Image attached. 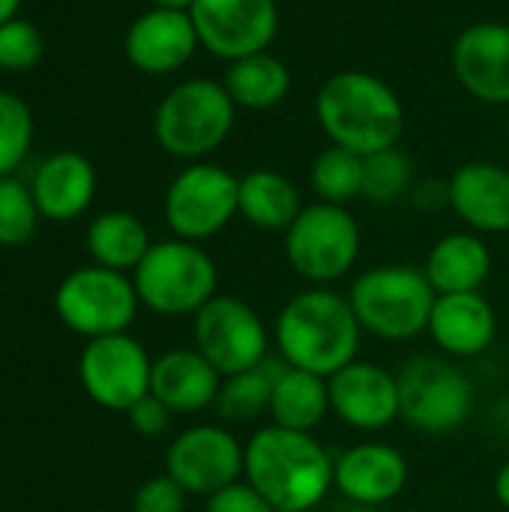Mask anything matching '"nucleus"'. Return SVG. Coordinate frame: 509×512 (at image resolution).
<instances>
[{"label": "nucleus", "instance_id": "9b49d317", "mask_svg": "<svg viewBox=\"0 0 509 512\" xmlns=\"http://www.w3.org/2000/svg\"><path fill=\"white\" fill-rule=\"evenodd\" d=\"M195 348L213 363V369L228 378L267 363L270 333L261 315L240 297L216 294L204 309L192 315Z\"/></svg>", "mask_w": 509, "mask_h": 512}, {"label": "nucleus", "instance_id": "f8f14e48", "mask_svg": "<svg viewBox=\"0 0 509 512\" xmlns=\"http://www.w3.org/2000/svg\"><path fill=\"white\" fill-rule=\"evenodd\" d=\"M246 447L225 426H192L180 432L165 453V474L195 498H210L219 489L243 480Z\"/></svg>", "mask_w": 509, "mask_h": 512}, {"label": "nucleus", "instance_id": "f257e3e1", "mask_svg": "<svg viewBox=\"0 0 509 512\" xmlns=\"http://www.w3.org/2000/svg\"><path fill=\"white\" fill-rule=\"evenodd\" d=\"M243 480L276 512H312L336 483V459L312 432L264 426L246 441Z\"/></svg>", "mask_w": 509, "mask_h": 512}, {"label": "nucleus", "instance_id": "412c9836", "mask_svg": "<svg viewBox=\"0 0 509 512\" xmlns=\"http://www.w3.org/2000/svg\"><path fill=\"white\" fill-rule=\"evenodd\" d=\"M222 375L198 348H174L153 360L150 393L174 414H198L216 405Z\"/></svg>", "mask_w": 509, "mask_h": 512}, {"label": "nucleus", "instance_id": "7c9ffc66", "mask_svg": "<svg viewBox=\"0 0 509 512\" xmlns=\"http://www.w3.org/2000/svg\"><path fill=\"white\" fill-rule=\"evenodd\" d=\"M33 141V111L15 93L0 90V177H9Z\"/></svg>", "mask_w": 509, "mask_h": 512}, {"label": "nucleus", "instance_id": "4468645a", "mask_svg": "<svg viewBox=\"0 0 509 512\" xmlns=\"http://www.w3.org/2000/svg\"><path fill=\"white\" fill-rule=\"evenodd\" d=\"M189 15L201 48L225 63L267 51L279 33L276 0H195Z\"/></svg>", "mask_w": 509, "mask_h": 512}, {"label": "nucleus", "instance_id": "f03ea898", "mask_svg": "<svg viewBox=\"0 0 509 512\" xmlns=\"http://www.w3.org/2000/svg\"><path fill=\"white\" fill-rule=\"evenodd\" d=\"M360 336L363 327L351 309V300L333 288H309L294 294L282 306L273 327L279 360L321 378H333L357 360Z\"/></svg>", "mask_w": 509, "mask_h": 512}, {"label": "nucleus", "instance_id": "473e14b6", "mask_svg": "<svg viewBox=\"0 0 509 512\" xmlns=\"http://www.w3.org/2000/svg\"><path fill=\"white\" fill-rule=\"evenodd\" d=\"M42 33L21 18L0 24V69L6 72H27L42 60Z\"/></svg>", "mask_w": 509, "mask_h": 512}, {"label": "nucleus", "instance_id": "58836bf2", "mask_svg": "<svg viewBox=\"0 0 509 512\" xmlns=\"http://www.w3.org/2000/svg\"><path fill=\"white\" fill-rule=\"evenodd\" d=\"M18 6H21V0H0V24L12 21L15 12H18Z\"/></svg>", "mask_w": 509, "mask_h": 512}, {"label": "nucleus", "instance_id": "b1692460", "mask_svg": "<svg viewBox=\"0 0 509 512\" xmlns=\"http://www.w3.org/2000/svg\"><path fill=\"white\" fill-rule=\"evenodd\" d=\"M330 384L321 375L294 369L288 363H273V399L270 417L273 426L291 432H312L330 414Z\"/></svg>", "mask_w": 509, "mask_h": 512}, {"label": "nucleus", "instance_id": "cd10ccee", "mask_svg": "<svg viewBox=\"0 0 509 512\" xmlns=\"http://www.w3.org/2000/svg\"><path fill=\"white\" fill-rule=\"evenodd\" d=\"M270 399H273V363H264L258 369L222 378L213 408L225 423L243 426L264 417L270 411Z\"/></svg>", "mask_w": 509, "mask_h": 512}, {"label": "nucleus", "instance_id": "393cba45", "mask_svg": "<svg viewBox=\"0 0 509 512\" xmlns=\"http://www.w3.org/2000/svg\"><path fill=\"white\" fill-rule=\"evenodd\" d=\"M225 90L231 93L237 108L246 111H270L291 93V69L282 57H276L270 48L246 54L240 60H231L222 78Z\"/></svg>", "mask_w": 509, "mask_h": 512}, {"label": "nucleus", "instance_id": "4be33fe9", "mask_svg": "<svg viewBox=\"0 0 509 512\" xmlns=\"http://www.w3.org/2000/svg\"><path fill=\"white\" fill-rule=\"evenodd\" d=\"M33 198L45 219L69 222L78 219L96 195V171L87 156L63 150L48 156L33 177Z\"/></svg>", "mask_w": 509, "mask_h": 512}, {"label": "nucleus", "instance_id": "c756f323", "mask_svg": "<svg viewBox=\"0 0 509 512\" xmlns=\"http://www.w3.org/2000/svg\"><path fill=\"white\" fill-rule=\"evenodd\" d=\"M414 186V162L405 150L387 147L363 156V198L372 204H396Z\"/></svg>", "mask_w": 509, "mask_h": 512}, {"label": "nucleus", "instance_id": "20e7f679", "mask_svg": "<svg viewBox=\"0 0 509 512\" xmlns=\"http://www.w3.org/2000/svg\"><path fill=\"white\" fill-rule=\"evenodd\" d=\"M237 120V105L222 81L189 78L171 87L153 114V135L159 147L186 162H204L219 150Z\"/></svg>", "mask_w": 509, "mask_h": 512}, {"label": "nucleus", "instance_id": "0eeeda50", "mask_svg": "<svg viewBox=\"0 0 509 512\" xmlns=\"http://www.w3.org/2000/svg\"><path fill=\"white\" fill-rule=\"evenodd\" d=\"M360 246V225L342 204H306L285 231L288 264L315 288H327L348 276L360 258Z\"/></svg>", "mask_w": 509, "mask_h": 512}, {"label": "nucleus", "instance_id": "6e6552de", "mask_svg": "<svg viewBox=\"0 0 509 512\" xmlns=\"http://www.w3.org/2000/svg\"><path fill=\"white\" fill-rule=\"evenodd\" d=\"M399 402L402 420L423 435H450L462 429L474 411L471 378L447 357L417 354L402 366Z\"/></svg>", "mask_w": 509, "mask_h": 512}, {"label": "nucleus", "instance_id": "7ed1b4c3", "mask_svg": "<svg viewBox=\"0 0 509 512\" xmlns=\"http://www.w3.org/2000/svg\"><path fill=\"white\" fill-rule=\"evenodd\" d=\"M315 120L330 144L369 156L399 144L405 105L384 78L366 69H339L315 93Z\"/></svg>", "mask_w": 509, "mask_h": 512}, {"label": "nucleus", "instance_id": "e433bc0d", "mask_svg": "<svg viewBox=\"0 0 509 512\" xmlns=\"http://www.w3.org/2000/svg\"><path fill=\"white\" fill-rule=\"evenodd\" d=\"M495 498L501 501V507L509 510V459L498 468V474H495Z\"/></svg>", "mask_w": 509, "mask_h": 512}, {"label": "nucleus", "instance_id": "c9c22d12", "mask_svg": "<svg viewBox=\"0 0 509 512\" xmlns=\"http://www.w3.org/2000/svg\"><path fill=\"white\" fill-rule=\"evenodd\" d=\"M171 414H174V411H171L165 402H159L153 393H147L144 399H138V402L126 411L129 426H132L138 435H144V438H159L162 432H168Z\"/></svg>", "mask_w": 509, "mask_h": 512}, {"label": "nucleus", "instance_id": "a878e982", "mask_svg": "<svg viewBox=\"0 0 509 512\" xmlns=\"http://www.w3.org/2000/svg\"><path fill=\"white\" fill-rule=\"evenodd\" d=\"M300 189L279 171L255 168L240 177V216L258 231H288L303 210Z\"/></svg>", "mask_w": 509, "mask_h": 512}, {"label": "nucleus", "instance_id": "a211bd4d", "mask_svg": "<svg viewBox=\"0 0 509 512\" xmlns=\"http://www.w3.org/2000/svg\"><path fill=\"white\" fill-rule=\"evenodd\" d=\"M411 468L408 459L381 441H366L357 447H348L336 459V483L342 498L360 507H381L396 501L408 486Z\"/></svg>", "mask_w": 509, "mask_h": 512}, {"label": "nucleus", "instance_id": "39448f33", "mask_svg": "<svg viewBox=\"0 0 509 512\" xmlns=\"http://www.w3.org/2000/svg\"><path fill=\"white\" fill-rule=\"evenodd\" d=\"M348 300L366 333L387 342H411L429 330L438 294L423 267L381 264L354 279Z\"/></svg>", "mask_w": 509, "mask_h": 512}, {"label": "nucleus", "instance_id": "9d476101", "mask_svg": "<svg viewBox=\"0 0 509 512\" xmlns=\"http://www.w3.org/2000/svg\"><path fill=\"white\" fill-rule=\"evenodd\" d=\"M240 216V177L213 162H189L165 192V222L180 240H210Z\"/></svg>", "mask_w": 509, "mask_h": 512}, {"label": "nucleus", "instance_id": "f3484780", "mask_svg": "<svg viewBox=\"0 0 509 512\" xmlns=\"http://www.w3.org/2000/svg\"><path fill=\"white\" fill-rule=\"evenodd\" d=\"M126 57L144 75H171L183 69L201 48L189 12L147 9L126 30Z\"/></svg>", "mask_w": 509, "mask_h": 512}, {"label": "nucleus", "instance_id": "6ab92c4d", "mask_svg": "<svg viewBox=\"0 0 509 512\" xmlns=\"http://www.w3.org/2000/svg\"><path fill=\"white\" fill-rule=\"evenodd\" d=\"M447 204L477 234L509 231V171L498 162H465L447 180Z\"/></svg>", "mask_w": 509, "mask_h": 512}, {"label": "nucleus", "instance_id": "4c0bfd02", "mask_svg": "<svg viewBox=\"0 0 509 512\" xmlns=\"http://www.w3.org/2000/svg\"><path fill=\"white\" fill-rule=\"evenodd\" d=\"M153 9H171V12H189L195 0H150Z\"/></svg>", "mask_w": 509, "mask_h": 512}, {"label": "nucleus", "instance_id": "423d86ee", "mask_svg": "<svg viewBox=\"0 0 509 512\" xmlns=\"http://www.w3.org/2000/svg\"><path fill=\"white\" fill-rule=\"evenodd\" d=\"M132 273L141 306L168 318L195 315L219 288L216 261L198 243L180 237L153 243Z\"/></svg>", "mask_w": 509, "mask_h": 512}, {"label": "nucleus", "instance_id": "ea45409f", "mask_svg": "<svg viewBox=\"0 0 509 512\" xmlns=\"http://www.w3.org/2000/svg\"><path fill=\"white\" fill-rule=\"evenodd\" d=\"M507 438H509V411H507Z\"/></svg>", "mask_w": 509, "mask_h": 512}, {"label": "nucleus", "instance_id": "dca6fc26", "mask_svg": "<svg viewBox=\"0 0 509 512\" xmlns=\"http://www.w3.org/2000/svg\"><path fill=\"white\" fill-rule=\"evenodd\" d=\"M456 81L486 105H509V24H468L450 51Z\"/></svg>", "mask_w": 509, "mask_h": 512}, {"label": "nucleus", "instance_id": "a19ab883", "mask_svg": "<svg viewBox=\"0 0 509 512\" xmlns=\"http://www.w3.org/2000/svg\"><path fill=\"white\" fill-rule=\"evenodd\" d=\"M507 141H509V114H507Z\"/></svg>", "mask_w": 509, "mask_h": 512}, {"label": "nucleus", "instance_id": "2eb2a0df", "mask_svg": "<svg viewBox=\"0 0 509 512\" xmlns=\"http://www.w3.org/2000/svg\"><path fill=\"white\" fill-rule=\"evenodd\" d=\"M327 384L333 414L357 432H381L402 417L399 378L378 363L354 360Z\"/></svg>", "mask_w": 509, "mask_h": 512}, {"label": "nucleus", "instance_id": "5701e85b", "mask_svg": "<svg viewBox=\"0 0 509 512\" xmlns=\"http://www.w3.org/2000/svg\"><path fill=\"white\" fill-rule=\"evenodd\" d=\"M423 273L432 282L435 294L480 291L492 273V249L477 231L447 234L429 249Z\"/></svg>", "mask_w": 509, "mask_h": 512}, {"label": "nucleus", "instance_id": "f704fd0d", "mask_svg": "<svg viewBox=\"0 0 509 512\" xmlns=\"http://www.w3.org/2000/svg\"><path fill=\"white\" fill-rule=\"evenodd\" d=\"M207 512H276L267 498L249 483V480H237L225 489H219L216 495L207 498Z\"/></svg>", "mask_w": 509, "mask_h": 512}, {"label": "nucleus", "instance_id": "c85d7f7f", "mask_svg": "<svg viewBox=\"0 0 509 512\" xmlns=\"http://www.w3.org/2000/svg\"><path fill=\"white\" fill-rule=\"evenodd\" d=\"M309 186L318 201L348 207V201L363 195V156L348 147L330 144L312 159Z\"/></svg>", "mask_w": 509, "mask_h": 512}, {"label": "nucleus", "instance_id": "1a4fd4ad", "mask_svg": "<svg viewBox=\"0 0 509 512\" xmlns=\"http://www.w3.org/2000/svg\"><path fill=\"white\" fill-rule=\"evenodd\" d=\"M138 291L126 273L108 267H81L72 270L54 294L57 318L78 336L102 339L126 333L138 315Z\"/></svg>", "mask_w": 509, "mask_h": 512}, {"label": "nucleus", "instance_id": "ddd939ff", "mask_svg": "<svg viewBox=\"0 0 509 512\" xmlns=\"http://www.w3.org/2000/svg\"><path fill=\"white\" fill-rule=\"evenodd\" d=\"M153 360L144 345L126 333L90 339L78 360V375L87 396L108 411H129L150 393Z\"/></svg>", "mask_w": 509, "mask_h": 512}, {"label": "nucleus", "instance_id": "72a5a7b5", "mask_svg": "<svg viewBox=\"0 0 509 512\" xmlns=\"http://www.w3.org/2000/svg\"><path fill=\"white\" fill-rule=\"evenodd\" d=\"M186 498L189 495L168 474H162L138 486L132 498V512H183Z\"/></svg>", "mask_w": 509, "mask_h": 512}, {"label": "nucleus", "instance_id": "bb28decb", "mask_svg": "<svg viewBox=\"0 0 509 512\" xmlns=\"http://www.w3.org/2000/svg\"><path fill=\"white\" fill-rule=\"evenodd\" d=\"M150 234L147 225L126 213V210H108L96 216L87 228V252L99 267L126 273L135 270L144 255L150 252Z\"/></svg>", "mask_w": 509, "mask_h": 512}, {"label": "nucleus", "instance_id": "2f4dec72", "mask_svg": "<svg viewBox=\"0 0 509 512\" xmlns=\"http://www.w3.org/2000/svg\"><path fill=\"white\" fill-rule=\"evenodd\" d=\"M33 189L12 177H0V246H24L39 219Z\"/></svg>", "mask_w": 509, "mask_h": 512}, {"label": "nucleus", "instance_id": "aec40b11", "mask_svg": "<svg viewBox=\"0 0 509 512\" xmlns=\"http://www.w3.org/2000/svg\"><path fill=\"white\" fill-rule=\"evenodd\" d=\"M426 333L447 357L471 360L492 348L498 336V315L480 291L438 294Z\"/></svg>", "mask_w": 509, "mask_h": 512}]
</instances>
